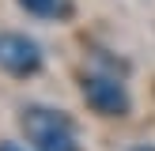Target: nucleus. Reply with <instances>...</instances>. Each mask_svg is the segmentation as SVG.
Masks as SVG:
<instances>
[{"label": "nucleus", "mask_w": 155, "mask_h": 151, "mask_svg": "<svg viewBox=\"0 0 155 151\" xmlns=\"http://www.w3.org/2000/svg\"><path fill=\"white\" fill-rule=\"evenodd\" d=\"M0 151H27L23 143H15V140H0Z\"/></svg>", "instance_id": "obj_5"}, {"label": "nucleus", "mask_w": 155, "mask_h": 151, "mask_svg": "<svg viewBox=\"0 0 155 151\" xmlns=\"http://www.w3.org/2000/svg\"><path fill=\"white\" fill-rule=\"evenodd\" d=\"M129 151H155V147H151V143H133Z\"/></svg>", "instance_id": "obj_6"}, {"label": "nucleus", "mask_w": 155, "mask_h": 151, "mask_svg": "<svg viewBox=\"0 0 155 151\" xmlns=\"http://www.w3.org/2000/svg\"><path fill=\"white\" fill-rule=\"evenodd\" d=\"M19 128L34 151H83L76 121L64 110H57V106H42V102L23 106Z\"/></svg>", "instance_id": "obj_1"}, {"label": "nucleus", "mask_w": 155, "mask_h": 151, "mask_svg": "<svg viewBox=\"0 0 155 151\" xmlns=\"http://www.w3.org/2000/svg\"><path fill=\"white\" fill-rule=\"evenodd\" d=\"M80 95L87 102V110L98 117H129L133 113V95L117 72H102V68L87 72L80 83Z\"/></svg>", "instance_id": "obj_2"}, {"label": "nucleus", "mask_w": 155, "mask_h": 151, "mask_svg": "<svg viewBox=\"0 0 155 151\" xmlns=\"http://www.w3.org/2000/svg\"><path fill=\"white\" fill-rule=\"evenodd\" d=\"M27 15L34 19H45V23H68L76 15V4L72 0H15Z\"/></svg>", "instance_id": "obj_4"}, {"label": "nucleus", "mask_w": 155, "mask_h": 151, "mask_svg": "<svg viewBox=\"0 0 155 151\" xmlns=\"http://www.w3.org/2000/svg\"><path fill=\"white\" fill-rule=\"evenodd\" d=\"M45 64V53L34 38L19 34V30H4L0 34V72H8L12 79H30Z\"/></svg>", "instance_id": "obj_3"}]
</instances>
